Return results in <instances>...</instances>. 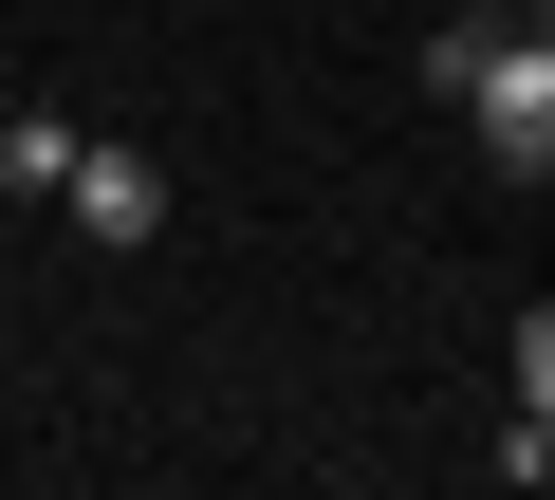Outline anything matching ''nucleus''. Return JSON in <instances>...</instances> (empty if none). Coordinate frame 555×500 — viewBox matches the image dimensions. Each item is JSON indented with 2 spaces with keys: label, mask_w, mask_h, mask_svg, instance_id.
<instances>
[{
  "label": "nucleus",
  "mask_w": 555,
  "mask_h": 500,
  "mask_svg": "<svg viewBox=\"0 0 555 500\" xmlns=\"http://www.w3.org/2000/svg\"><path fill=\"white\" fill-rule=\"evenodd\" d=\"M426 75L481 112V149H500L518 185L555 167V38H481V20H444V38H426Z\"/></svg>",
  "instance_id": "f257e3e1"
},
{
  "label": "nucleus",
  "mask_w": 555,
  "mask_h": 500,
  "mask_svg": "<svg viewBox=\"0 0 555 500\" xmlns=\"http://www.w3.org/2000/svg\"><path fill=\"white\" fill-rule=\"evenodd\" d=\"M93 241H112V260H149V241H167V167L149 149H75V185H56Z\"/></svg>",
  "instance_id": "f03ea898"
},
{
  "label": "nucleus",
  "mask_w": 555,
  "mask_h": 500,
  "mask_svg": "<svg viewBox=\"0 0 555 500\" xmlns=\"http://www.w3.org/2000/svg\"><path fill=\"white\" fill-rule=\"evenodd\" d=\"M75 149H93V130H56V112H20V130H0V185H20V204H56V185H75Z\"/></svg>",
  "instance_id": "7ed1b4c3"
},
{
  "label": "nucleus",
  "mask_w": 555,
  "mask_h": 500,
  "mask_svg": "<svg viewBox=\"0 0 555 500\" xmlns=\"http://www.w3.org/2000/svg\"><path fill=\"white\" fill-rule=\"evenodd\" d=\"M518 408L555 426V297H518Z\"/></svg>",
  "instance_id": "20e7f679"
},
{
  "label": "nucleus",
  "mask_w": 555,
  "mask_h": 500,
  "mask_svg": "<svg viewBox=\"0 0 555 500\" xmlns=\"http://www.w3.org/2000/svg\"><path fill=\"white\" fill-rule=\"evenodd\" d=\"M537 38H555V0H537Z\"/></svg>",
  "instance_id": "39448f33"
}]
</instances>
